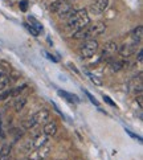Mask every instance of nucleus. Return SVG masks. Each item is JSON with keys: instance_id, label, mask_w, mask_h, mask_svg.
<instances>
[{"instance_id": "nucleus-1", "label": "nucleus", "mask_w": 143, "mask_h": 160, "mask_svg": "<svg viewBox=\"0 0 143 160\" xmlns=\"http://www.w3.org/2000/svg\"><path fill=\"white\" fill-rule=\"evenodd\" d=\"M90 24V18L88 15V9H78L74 11V13L68 18V21L65 24V29L73 36L77 31H79L81 28H85Z\"/></svg>"}, {"instance_id": "nucleus-2", "label": "nucleus", "mask_w": 143, "mask_h": 160, "mask_svg": "<svg viewBox=\"0 0 143 160\" xmlns=\"http://www.w3.org/2000/svg\"><path fill=\"white\" fill-rule=\"evenodd\" d=\"M106 31V24L105 22H95V24H91L88 25L85 28H81L79 31H77L76 33L73 35L74 38H78V40H90V38H94L97 36H101L102 33Z\"/></svg>"}, {"instance_id": "nucleus-3", "label": "nucleus", "mask_w": 143, "mask_h": 160, "mask_svg": "<svg viewBox=\"0 0 143 160\" xmlns=\"http://www.w3.org/2000/svg\"><path fill=\"white\" fill-rule=\"evenodd\" d=\"M50 11L61 19H68L69 16H72L74 13L72 3H68L65 0H56V2L52 3V5H50Z\"/></svg>"}, {"instance_id": "nucleus-4", "label": "nucleus", "mask_w": 143, "mask_h": 160, "mask_svg": "<svg viewBox=\"0 0 143 160\" xmlns=\"http://www.w3.org/2000/svg\"><path fill=\"white\" fill-rule=\"evenodd\" d=\"M98 50V42L94 38L86 40L81 47H79V54L84 58H90L91 56H94V53Z\"/></svg>"}, {"instance_id": "nucleus-5", "label": "nucleus", "mask_w": 143, "mask_h": 160, "mask_svg": "<svg viewBox=\"0 0 143 160\" xmlns=\"http://www.w3.org/2000/svg\"><path fill=\"white\" fill-rule=\"evenodd\" d=\"M118 44L117 42H114V41H109L106 45H105V49H104V52H102L101 54V60H105L107 62H111L113 61V56L118 53Z\"/></svg>"}, {"instance_id": "nucleus-6", "label": "nucleus", "mask_w": 143, "mask_h": 160, "mask_svg": "<svg viewBox=\"0 0 143 160\" xmlns=\"http://www.w3.org/2000/svg\"><path fill=\"white\" fill-rule=\"evenodd\" d=\"M50 151H52V148L45 144V146L40 147V148H36L35 151H32V153H29L28 159L29 160H44L45 158L49 156Z\"/></svg>"}, {"instance_id": "nucleus-7", "label": "nucleus", "mask_w": 143, "mask_h": 160, "mask_svg": "<svg viewBox=\"0 0 143 160\" xmlns=\"http://www.w3.org/2000/svg\"><path fill=\"white\" fill-rule=\"evenodd\" d=\"M109 4H110L109 0H95V2L89 7V11H90V13L101 15L109 8Z\"/></svg>"}, {"instance_id": "nucleus-8", "label": "nucleus", "mask_w": 143, "mask_h": 160, "mask_svg": "<svg viewBox=\"0 0 143 160\" xmlns=\"http://www.w3.org/2000/svg\"><path fill=\"white\" fill-rule=\"evenodd\" d=\"M32 118H33V121H35L36 124H45L49 121L50 112L47 110V108H41V110H38L37 112L33 114Z\"/></svg>"}, {"instance_id": "nucleus-9", "label": "nucleus", "mask_w": 143, "mask_h": 160, "mask_svg": "<svg viewBox=\"0 0 143 160\" xmlns=\"http://www.w3.org/2000/svg\"><path fill=\"white\" fill-rule=\"evenodd\" d=\"M136 47L138 45L134 44V42H130V44H123L121 48L118 49V53L121 54L123 58H129V57H131L135 52H136Z\"/></svg>"}, {"instance_id": "nucleus-10", "label": "nucleus", "mask_w": 143, "mask_h": 160, "mask_svg": "<svg viewBox=\"0 0 143 160\" xmlns=\"http://www.w3.org/2000/svg\"><path fill=\"white\" fill-rule=\"evenodd\" d=\"M31 143H32V148H35L36 150V148H40V147L47 144L48 143V136L44 135V134H38L31 140Z\"/></svg>"}, {"instance_id": "nucleus-11", "label": "nucleus", "mask_w": 143, "mask_h": 160, "mask_svg": "<svg viewBox=\"0 0 143 160\" xmlns=\"http://www.w3.org/2000/svg\"><path fill=\"white\" fill-rule=\"evenodd\" d=\"M142 38H143V28H142V25H138L133 32H131V40H133L134 44L139 45Z\"/></svg>"}, {"instance_id": "nucleus-12", "label": "nucleus", "mask_w": 143, "mask_h": 160, "mask_svg": "<svg viewBox=\"0 0 143 160\" xmlns=\"http://www.w3.org/2000/svg\"><path fill=\"white\" fill-rule=\"evenodd\" d=\"M57 123L56 122H48V123H45L44 126V135H47L48 138L49 136H53L57 134Z\"/></svg>"}, {"instance_id": "nucleus-13", "label": "nucleus", "mask_w": 143, "mask_h": 160, "mask_svg": "<svg viewBox=\"0 0 143 160\" xmlns=\"http://www.w3.org/2000/svg\"><path fill=\"white\" fill-rule=\"evenodd\" d=\"M9 85V77L7 73H0V91H3L8 88Z\"/></svg>"}, {"instance_id": "nucleus-14", "label": "nucleus", "mask_w": 143, "mask_h": 160, "mask_svg": "<svg viewBox=\"0 0 143 160\" xmlns=\"http://www.w3.org/2000/svg\"><path fill=\"white\" fill-rule=\"evenodd\" d=\"M11 156V147L8 144H3L0 150V160H7Z\"/></svg>"}, {"instance_id": "nucleus-15", "label": "nucleus", "mask_w": 143, "mask_h": 160, "mask_svg": "<svg viewBox=\"0 0 143 160\" xmlns=\"http://www.w3.org/2000/svg\"><path fill=\"white\" fill-rule=\"evenodd\" d=\"M25 103H27V98H24V97H19V98L16 99V102H15V111L20 112L23 108H24Z\"/></svg>"}, {"instance_id": "nucleus-16", "label": "nucleus", "mask_w": 143, "mask_h": 160, "mask_svg": "<svg viewBox=\"0 0 143 160\" xmlns=\"http://www.w3.org/2000/svg\"><path fill=\"white\" fill-rule=\"evenodd\" d=\"M110 64H111V70H113V72H119V70H122L123 68L127 65L125 61H111Z\"/></svg>"}, {"instance_id": "nucleus-17", "label": "nucleus", "mask_w": 143, "mask_h": 160, "mask_svg": "<svg viewBox=\"0 0 143 160\" xmlns=\"http://www.w3.org/2000/svg\"><path fill=\"white\" fill-rule=\"evenodd\" d=\"M25 88H27V85H21V86L15 88L13 90L9 91V97H20V94L25 90Z\"/></svg>"}, {"instance_id": "nucleus-18", "label": "nucleus", "mask_w": 143, "mask_h": 160, "mask_svg": "<svg viewBox=\"0 0 143 160\" xmlns=\"http://www.w3.org/2000/svg\"><path fill=\"white\" fill-rule=\"evenodd\" d=\"M28 20H29V22H31V24H28V25H31L32 28H35V29L36 31H43V25L41 24H40V22L35 19V18H32V16H29V18H28Z\"/></svg>"}, {"instance_id": "nucleus-19", "label": "nucleus", "mask_w": 143, "mask_h": 160, "mask_svg": "<svg viewBox=\"0 0 143 160\" xmlns=\"http://www.w3.org/2000/svg\"><path fill=\"white\" fill-rule=\"evenodd\" d=\"M59 94H60V95H62V97H65V98H66L68 101H70V102H78L77 95L69 94V93H66V91H62V90H59Z\"/></svg>"}, {"instance_id": "nucleus-20", "label": "nucleus", "mask_w": 143, "mask_h": 160, "mask_svg": "<svg viewBox=\"0 0 143 160\" xmlns=\"http://www.w3.org/2000/svg\"><path fill=\"white\" fill-rule=\"evenodd\" d=\"M21 124H23V127H24V128H32L36 123H35V121H33V118L31 117V118L25 119V121H23V123H21Z\"/></svg>"}, {"instance_id": "nucleus-21", "label": "nucleus", "mask_w": 143, "mask_h": 160, "mask_svg": "<svg viewBox=\"0 0 143 160\" xmlns=\"http://www.w3.org/2000/svg\"><path fill=\"white\" fill-rule=\"evenodd\" d=\"M8 77H12V79H19L20 77H21V73H19V72H16V70H13V69H11L9 70V76Z\"/></svg>"}, {"instance_id": "nucleus-22", "label": "nucleus", "mask_w": 143, "mask_h": 160, "mask_svg": "<svg viewBox=\"0 0 143 160\" xmlns=\"http://www.w3.org/2000/svg\"><path fill=\"white\" fill-rule=\"evenodd\" d=\"M88 76H89V78H90V81H91V82H94L95 85H98V86H101V85H102V81L97 78L95 76H93V74H90V73H88Z\"/></svg>"}, {"instance_id": "nucleus-23", "label": "nucleus", "mask_w": 143, "mask_h": 160, "mask_svg": "<svg viewBox=\"0 0 143 160\" xmlns=\"http://www.w3.org/2000/svg\"><path fill=\"white\" fill-rule=\"evenodd\" d=\"M85 93H86V95L89 97V99H90V102H91V103H94L95 106H100V102L97 101V99L94 98V97H93V95H91V94L89 93V91H85Z\"/></svg>"}, {"instance_id": "nucleus-24", "label": "nucleus", "mask_w": 143, "mask_h": 160, "mask_svg": "<svg viewBox=\"0 0 143 160\" xmlns=\"http://www.w3.org/2000/svg\"><path fill=\"white\" fill-rule=\"evenodd\" d=\"M20 9L23 11V12H25V11H27V8H28V2H27V0H23V2H20Z\"/></svg>"}, {"instance_id": "nucleus-25", "label": "nucleus", "mask_w": 143, "mask_h": 160, "mask_svg": "<svg viewBox=\"0 0 143 160\" xmlns=\"http://www.w3.org/2000/svg\"><path fill=\"white\" fill-rule=\"evenodd\" d=\"M27 28H28V31H29L33 36H38V31H36L35 28H32L31 25H28V24H27Z\"/></svg>"}, {"instance_id": "nucleus-26", "label": "nucleus", "mask_w": 143, "mask_h": 160, "mask_svg": "<svg viewBox=\"0 0 143 160\" xmlns=\"http://www.w3.org/2000/svg\"><path fill=\"white\" fill-rule=\"evenodd\" d=\"M104 99H105V101H106V102H107V103H109V105H110V106H114V107H115V103H114V102H113V101L110 99V97H107V95H105V97H104Z\"/></svg>"}, {"instance_id": "nucleus-27", "label": "nucleus", "mask_w": 143, "mask_h": 160, "mask_svg": "<svg viewBox=\"0 0 143 160\" xmlns=\"http://www.w3.org/2000/svg\"><path fill=\"white\" fill-rule=\"evenodd\" d=\"M69 68H70V69H72V70H74V72H76L77 74H79V72H78V70L76 69V66H74V65L72 64V62H69Z\"/></svg>"}, {"instance_id": "nucleus-28", "label": "nucleus", "mask_w": 143, "mask_h": 160, "mask_svg": "<svg viewBox=\"0 0 143 160\" xmlns=\"http://www.w3.org/2000/svg\"><path fill=\"white\" fill-rule=\"evenodd\" d=\"M136 99H138V103H139V107H142V106H143V101H142V95H138V98H136Z\"/></svg>"}, {"instance_id": "nucleus-29", "label": "nucleus", "mask_w": 143, "mask_h": 160, "mask_svg": "<svg viewBox=\"0 0 143 160\" xmlns=\"http://www.w3.org/2000/svg\"><path fill=\"white\" fill-rule=\"evenodd\" d=\"M138 61L142 62V50H139V52H138Z\"/></svg>"}, {"instance_id": "nucleus-30", "label": "nucleus", "mask_w": 143, "mask_h": 160, "mask_svg": "<svg viewBox=\"0 0 143 160\" xmlns=\"http://www.w3.org/2000/svg\"><path fill=\"white\" fill-rule=\"evenodd\" d=\"M47 56H48V58H49V60H52V61H54V62L57 61V58H54V57H52V54H47Z\"/></svg>"}, {"instance_id": "nucleus-31", "label": "nucleus", "mask_w": 143, "mask_h": 160, "mask_svg": "<svg viewBox=\"0 0 143 160\" xmlns=\"http://www.w3.org/2000/svg\"><path fill=\"white\" fill-rule=\"evenodd\" d=\"M65 2H68V3H72V2H76V0H65Z\"/></svg>"}]
</instances>
